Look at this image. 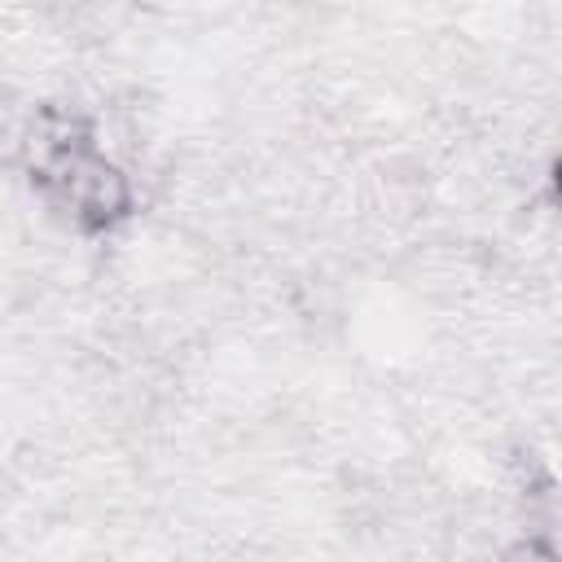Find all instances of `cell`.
Wrapping results in <instances>:
<instances>
[{
	"mask_svg": "<svg viewBox=\"0 0 562 562\" xmlns=\"http://www.w3.org/2000/svg\"><path fill=\"white\" fill-rule=\"evenodd\" d=\"M4 171L26 215L66 250L105 259L154 220V184L110 114L70 88L35 92L4 145Z\"/></svg>",
	"mask_w": 562,
	"mask_h": 562,
	"instance_id": "1",
	"label": "cell"
},
{
	"mask_svg": "<svg viewBox=\"0 0 562 562\" xmlns=\"http://www.w3.org/2000/svg\"><path fill=\"white\" fill-rule=\"evenodd\" d=\"M474 562H562V518H527L479 549Z\"/></svg>",
	"mask_w": 562,
	"mask_h": 562,
	"instance_id": "2",
	"label": "cell"
}]
</instances>
